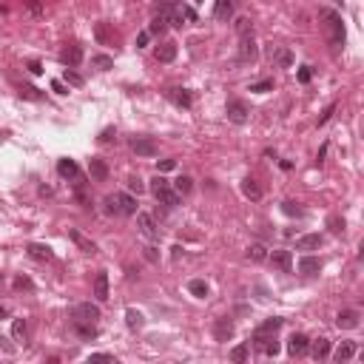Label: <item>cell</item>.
<instances>
[{"mask_svg": "<svg viewBox=\"0 0 364 364\" xmlns=\"http://www.w3.org/2000/svg\"><path fill=\"white\" fill-rule=\"evenodd\" d=\"M318 20H321V29H324V37H327L330 46H344V23H341L339 11L321 9L318 11Z\"/></svg>", "mask_w": 364, "mask_h": 364, "instance_id": "cell-1", "label": "cell"}, {"mask_svg": "<svg viewBox=\"0 0 364 364\" xmlns=\"http://www.w3.org/2000/svg\"><path fill=\"white\" fill-rule=\"evenodd\" d=\"M105 211L111 216H134L136 196H131V193H108L105 196Z\"/></svg>", "mask_w": 364, "mask_h": 364, "instance_id": "cell-2", "label": "cell"}, {"mask_svg": "<svg viewBox=\"0 0 364 364\" xmlns=\"http://www.w3.org/2000/svg\"><path fill=\"white\" fill-rule=\"evenodd\" d=\"M151 193L157 196V202H162L165 208H177L180 205V193L171 188V182L165 180V177H154V182H151Z\"/></svg>", "mask_w": 364, "mask_h": 364, "instance_id": "cell-3", "label": "cell"}, {"mask_svg": "<svg viewBox=\"0 0 364 364\" xmlns=\"http://www.w3.org/2000/svg\"><path fill=\"white\" fill-rule=\"evenodd\" d=\"M225 114H228V120H230V123L242 125L245 120H248L250 108H248V102H245V100H230V102H228V108H225Z\"/></svg>", "mask_w": 364, "mask_h": 364, "instance_id": "cell-4", "label": "cell"}, {"mask_svg": "<svg viewBox=\"0 0 364 364\" xmlns=\"http://www.w3.org/2000/svg\"><path fill=\"white\" fill-rule=\"evenodd\" d=\"M71 313H74V321H91V324H94V321L100 318V307L91 305V302H80V305H74Z\"/></svg>", "mask_w": 364, "mask_h": 364, "instance_id": "cell-5", "label": "cell"}, {"mask_svg": "<svg viewBox=\"0 0 364 364\" xmlns=\"http://www.w3.org/2000/svg\"><path fill=\"white\" fill-rule=\"evenodd\" d=\"M131 151H134L136 157H154L157 154V142L148 139V136H134L131 139Z\"/></svg>", "mask_w": 364, "mask_h": 364, "instance_id": "cell-6", "label": "cell"}, {"mask_svg": "<svg viewBox=\"0 0 364 364\" xmlns=\"http://www.w3.org/2000/svg\"><path fill=\"white\" fill-rule=\"evenodd\" d=\"M236 3H239V0H216L214 17H216L219 23H228L230 17H233V11H236Z\"/></svg>", "mask_w": 364, "mask_h": 364, "instance_id": "cell-7", "label": "cell"}, {"mask_svg": "<svg viewBox=\"0 0 364 364\" xmlns=\"http://www.w3.org/2000/svg\"><path fill=\"white\" fill-rule=\"evenodd\" d=\"M253 60H256L253 34H250V37H239V63H253Z\"/></svg>", "mask_w": 364, "mask_h": 364, "instance_id": "cell-8", "label": "cell"}, {"mask_svg": "<svg viewBox=\"0 0 364 364\" xmlns=\"http://www.w3.org/2000/svg\"><path fill=\"white\" fill-rule=\"evenodd\" d=\"M307 347H310V341H307L305 333H293L290 336V341H287V353L293 356V359H299V356H305Z\"/></svg>", "mask_w": 364, "mask_h": 364, "instance_id": "cell-9", "label": "cell"}, {"mask_svg": "<svg viewBox=\"0 0 364 364\" xmlns=\"http://www.w3.org/2000/svg\"><path fill=\"white\" fill-rule=\"evenodd\" d=\"M268 259H271L273 268H279L282 273H290V268H293V256H290V250H273Z\"/></svg>", "mask_w": 364, "mask_h": 364, "instance_id": "cell-10", "label": "cell"}, {"mask_svg": "<svg viewBox=\"0 0 364 364\" xmlns=\"http://www.w3.org/2000/svg\"><path fill=\"white\" fill-rule=\"evenodd\" d=\"M136 228H139V233L148 236V239H154L159 233V228H157V222H154L151 214H136Z\"/></svg>", "mask_w": 364, "mask_h": 364, "instance_id": "cell-11", "label": "cell"}, {"mask_svg": "<svg viewBox=\"0 0 364 364\" xmlns=\"http://www.w3.org/2000/svg\"><path fill=\"white\" fill-rule=\"evenodd\" d=\"M214 336H216V341H228L230 336H233V321H230L228 316L216 318L214 321Z\"/></svg>", "mask_w": 364, "mask_h": 364, "instance_id": "cell-12", "label": "cell"}, {"mask_svg": "<svg viewBox=\"0 0 364 364\" xmlns=\"http://www.w3.org/2000/svg\"><path fill=\"white\" fill-rule=\"evenodd\" d=\"M26 250H29V256H32L34 262H51V259H54L51 248H48V245H40V242H32Z\"/></svg>", "mask_w": 364, "mask_h": 364, "instance_id": "cell-13", "label": "cell"}, {"mask_svg": "<svg viewBox=\"0 0 364 364\" xmlns=\"http://www.w3.org/2000/svg\"><path fill=\"white\" fill-rule=\"evenodd\" d=\"M94 299H97V302H105V299H108V273L105 271H100L94 276Z\"/></svg>", "mask_w": 364, "mask_h": 364, "instance_id": "cell-14", "label": "cell"}, {"mask_svg": "<svg viewBox=\"0 0 364 364\" xmlns=\"http://www.w3.org/2000/svg\"><path fill=\"white\" fill-rule=\"evenodd\" d=\"M359 310H341L339 316H336V324H339L341 330H353V327H359Z\"/></svg>", "mask_w": 364, "mask_h": 364, "instance_id": "cell-15", "label": "cell"}, {"mask_svg": "<svg viewBox=\"0 0 364 364\" xmlns=\"http://www.w3.org/2000/svg\"><path fill=\"white\" fill-rule=\"evenodd\" d=\"M60 60H63L68 68L80 66V60H83V48H80V46H68V48H63V51H60Z\"/></svg>", "mask_w": 364, "mask_h": 364, "instance_id": "cell-16", "label": "cell"}, {"mask_svg": "<svg viewBox=\"0 0 364 364\" xmlns=\"http://www.w3.org/2000/svg\"><path fill=\"white\" fill-rule=\"evenodd\" d=\"M57 174H60V177H66V180H77L80 177V168H77V162H74V159H60V162H57Z\"/></svg>", "mask_w": 364, "mask_h": 364, "instance_id": "cell-17", "label": "cell"}, {"mask_svg": "<svg viewBox=\"0 0 364 364\" xmlns=\"http://www.w3.org/2000/svg\"><path fill=\"white\" fill-rule=\"evenodd\" d=\"M321 271V259L318 256H302L299 259V273H305V276H313V273Z\"/></svg>", "mask_w": 364, "mask_h": 364, "instance_id": "cell-18", "label": "cell"}, {"mask_svg": "<svg viewBox=\"0 0 364 364\" xmlns=\"http://www.w3.org/2000/svg\"><path fill=\"white\" fill-rule=\"evenodd\" d=\"M68 236H71V242H74V245H77V248L83 250V253H91V256H94V253H97V245H94V242H91L89 236H83V233H80V230H71V233H68Z\"/></svg>", "mask_w": 364, "mask_h": 364, "instance_id": "cell-19", "label": "cell"}, {"mask_svg": "<svg viewBox=\"0 0 364 364\" xmlns=\"http://www.w3.org/2000/svg\"><path fill=\"white\" fill-rule=\"evenodd\" d=\"M321 242L324 239L318 236V233H307V236L296 239V250H316V248H321Z\"/></svg>", "mask_w": 364, "mask_h": 364, "instance_id": "cell-20", "label": "cell"}, {"mask_svg": "<svg viewBox=\"0 0 364 364\" xmlns=\"http://www.w3.org/2000/svg\"><path fill=\"white\" fill-rule=\"evenodd\" d=\"M89 174H91V180L105 182V180H108V165H105L102 159H91V162H89Z\"/></svg>", "mask_w": 364, "mask_h": 364, "instance_id": "cell-21", "label": "cell"}, {"mask_svg": "<svg viewBox=\"0 0 364 364\" xmlns=\"http://www.w3.org/2000/svg\"><path fill=\"white\" fill-rule=\"evenodd\" d=\"M307 350L313 353V359H316V362H324V359L330 356V341H327V339L310 341V347H307Z\"/></svg>", "mask_w": 364, "mask_h": 364, "instance_id": "cell-22", "label": "cell"}, {"mask_svg": "<svg viewBox=\"0 0 364 364\" xmlns=\"http://www.w3.org/2000/svg\"><path fill=\"white\" fill-rule=\"evenodd\" d=\"M174 57H177V43L165 40V43L157 46V60H159V63H171Z\"/></svg>", "mask_w": 364, "mask_h": 364, "instance_id": "cell-23", "label": "cell"}, {"mask_svg": "<svg viewBox=\"0 0 364 364\" xmlns=\"http://www.w3.org/2000/svg\"><path fill=\"white\" fill-rule=\"evenodd\" d=\"M171 188L180 193V196H185V193H191V191H193V180L188 177V174H182V177H177V180L171 182Z\"/></svg>", "mask_w": 364, "mask_h": 364, "instance_id": "cell-24", "label": "cell"}, {"mask_svg": "<svg viewBox=\"0 0 364 364\" xmlns=\"http://www.w3.org/2000/svg\"><path fill=\"white\" fill-rule=\"evenodd\" d=\"M242 193H245V196H248V199H253V202H256V199H262V188H259V182L256 180H242Z\"/></svg>", "mask_w": 364, "mask_h": 364, "instance_id": "cell-25", "label": "cell"}, {"mask_svg": "<svg viewBox=\"0 0 364 364\" xmlns=\"http://www.w3.org/2000/svg\"><path fill=\"white\" fill-rule=\"evenodd\" d=\"M356 341H341L339 344V350H336V362H350L353 356H356Z\"/></svg>", "mask_w": 364, "mask_h": 364, "instance_id": "cell-26", "label": "cell"}, {"mask_svg": "<svg viewBox=\"0 0 364 364\" xmlns=\"http://www.w3.org/2000/svg\"><path fill=\"white\" fill-rule=\"evenodd\" d=\"M271 57L282 68H290V66H293V54H290V48H271Z\"/></svg>", "mask_w": 364, "mask_h": 364, "instance_id": "cell-27", "label": "cell"}, {"mask_svg": "<svg viewBox=\"0 0 364 364\" xmlns=\"http://www.w3.org/2000/svg\"><path fill=\"white\" fill-rule=\"evenodd\" d=\"M171 100L177 102V105H180V108H191V94H188V91L185 89H171V94H168Z\"/></svg>", "mask_w": 364, "mask_h": 364, "instance_id": "cell-28", "label": "cell"}, {"mask_svg": "<svg viewBox=\"0 0 364 364\" xmlns=\"http://www.w3.org/2000/svg\"><path fill=\"white\" fill-rule=\"evenodd\" d=\"M125 324H128L131 330H139L142 324H145V318H142V313H139V310L128 307V310H125Z\"/></svg>", "mask_w": 364, "mask_h": 364, "instance_id": "cell-29", "label": "cell"}, {"mask_svg": "<svg viewBox=\"0 0 364 364\" xmlns=\"http://www.w3.org/2000/svg\"><path fill=\"white\" fill-rule=\"evenodd\" d=\"M282 327V318H268V321H262L259 327H256V333H259V336H273V333H276V330Z\"/></svg>", "mask_w": 364, "mask_h": 364, "instance_id": "cell-30", "label": "cell"}, {"mask_svg": "<svg viewBox=\"0 0 364 364\" xmlns=\"http://www.w3.org/2000/svg\"><path fill=\"white\" fill-rule=\"evenodd\" d=\"M11 336H14V341H26V336H29V327H26V318H14L11 321Z\"/></svg>", "mask_w": 364, "mask_h": 364, "instance_id": "cell-31", "label": "cell"}, {"mask_svg": "<svg viewBox=\"0 0 364 364\" xmlns=\"http://www.w3.org/2000/svg\"><path fill=\"white\" fill-rule=\"evenodd\" d=\"M188 290H191L196 299H205V296H208V282H205V279H191V282H188Z\"/></svg>", "mask_w": 364, "mask_h": 364, "instance_id": "cell-32", "label": "cell"}, {"mask_svg": "<svg viewBox=\"0 0 364 364\" xmlns=\"http://www.w3.org/2000/svg\"><path fill=\"white\" fill-rule=\"evenodd\" d=\"M248 259L250 262H265V259H268V248L259 245V242H256V245H250V248H248Z\"/></svg>", "mask_w": 364, "mask_h": 364, "instance_id": "cell-33", "label": "cell"}, {"mask_svg": "<svg viewBox=\"0 0 364 364\" xmlns=\"http://www.w3.org/2000/svg\"><path fill=\"white\" fill-rule=\"evenodd\" d=\"M74 330H77L83 339H94V336H97V327H94L91 321H74Z\"/></svg>", "mask_w": 364, "mask_h": 364, "instance_id": "cell-34", "label": "cell"}, {"mask_svg": "<svg viewBox=\"0 0 364 364\" xmlns=\"http://www.w3.org/2000/svg\"><path fill=\"white\" fill-rule=\"evenodd\" d=\"M165 29H168V20H165L162 14H157V17L151 20V26H148V34H165Z\"/></svg>", "mask_w": 364, "mask_h": 364, "instance_id": "cell-35", "label": "cell"}, {"mask_svg": "<svg viewBox=\"0 0 364 364\" xmlns=\"http://www.w3.org/2000/svg\"><path fill=\"white\" fill-rule=\"evenodd\" d=\"M94 34H97V40H100V43H111V40H114V34H111V29H108V23H97Z\"/></svg>", "mask_w": 364, "mask_h": 364, "instance_id": "cell-36", "label": "cell"}, {"mask_svg": "<svg viewBox=\"0 0 364 364\" xmlns=\"http://www.w3.org/2000/svg\"><path fill=\"white\" fill-rule=\"evenodd\" d=\"M236 34L239 37H250V34H253V23H250L248 17H239L236 20Z\"/></svg>", "mask_w": 364, "mask_h": 364, "instance_id": "cell-37", "label": "cell"}, {"mask_svg": "<svg viewBox=\"0 0 364 364\" xmlns=\"http://www.w3.org/2000/svg\"><path fill=\"white\" fill-rule=\"evenodd\" d=\"M91 63L100 68V71H108V68L114 66V60H111L108 54H94V57H91Z\"/></svg>", "mask_w": 364, "mask_h": 364, "instance_id": "cell-38", "label": "cell"}, {"mask_svg": "<svg viewBox=\"0 0 364 364\" xmlns=\"http://www.w3.org/2000/svg\"><path fill=\"white\" fill-rule=\"evenodd\" d=\"M282 211L287 216H296V219H302V216H305V211H302V208H299V205L293 202V199H287V202H282Z\"/></svg>", "mask_w": 364, "mask_h": 364, "instance_id": "cell-39", "label": "cell"}, {"mask_svg": "<svg viewBox=\"0 0 364 364\" xmlns=\"http://www.w3.org/2000/svg\"><path fill=\"white\" fill-rule=\"evenodd\" d=\"M20 97H26V100H43V94L34 86H20Z\"/></svg>", "mask_w": 364, "mask_h": 364, "instance_id": "cell-40", "label": "cell"}, {"mask_svg": "<svg viewBox=\"0 0 364 364\" xmlns=\"http://www.w3.org/2000/svg\"><path fill=\"white\" fill-rule=\"evenodd\" d=\"M230 359H233V362H245V359H248V344H236V347L230 350Z\"/></svg>", "mask_w": 364, "mask_h": 364, "instance_id": "cell-41", "label": "cell"}, {"mask_svg": "<svg viewBox=\"0 0 364 364\" xmlns=\"http://www.w3.org/2000/svg\"><path fill=\"white\" fill-rule=\"evenodd\" d=\"M327 228L333 230V233H344V219H341V216H330Z\"/></svg>", "mask_w": 364, "mask_h": 364, "instance_id": "cell-42", "label": "cell"}, {"mask_svg": "<svg viewBox=\"0 0 364 364\" xmlns=\"http://www.w3.org/2000/svg\"><path fill=\"white\" fill-rule=\"evenodd\" d=\"M63 80H66L68 86H83V77H80L74 68H66V74H63Z\"/></svg>", "mask_w": 364, "mask_h": 364, "instance_id": "cell-43", "label": "cell"}, {"mask_svg": "<svg viewBox=\"0 0 364 364\" xmlns=\"http://www.w3.org/2000/svg\"><path fill=\"white\" fill-rule=\"evenodd\" d=\"M250 91H256V94H265V91H273V80H259V83H253Z\"/></svg>", "mask_w": 364, "mask_h": 364, "instance_id": "cell-44", "label": "cell"}, {"mask_svg": "<svg viewBox=\"0 0 364 364\" xmlns=\"http://www.w3.org/2000/svg\"><path fill=\"white\" fill-rule=\"evenodd\" d=\"M32 287H34V282L29 276H17L14 279V290H32Z\"/></svg>", "mask_w": 364, "mask_h": 364, "instance_id": "cell-45", "label": "cell"}, {"mask_svg": "<svg viewBox=\"0 0 364 364\" xmlns=\"http://www.w3.org/2000/svg\"><path fill=\"white\" fill-rule=\"evenodd\" d=\"M128 191H131V193H142V191H145L142 180H139V177H131V180H128Z\"/></svg>", "mask_w": 364, "mask_h": 364, "instance_id": "cell-46", "label": "cell"}, {"mask_svg": "<svg viewBox=\"0 0 364 364\" xmlns=\"http://www.w3.org/2000/svg\"><path fill=\"white\" fill-rule=\"evenodd\" d=\"M262 350L268 353V356H276V353H279V341H276V339H268L265 344H262Z\"/></svg>", "mask_w": 364, "mask_h": 364, "instance_id": "cell-47", "label": "cell"}, {"mask_svg": "<svg viewBox=\"0 0 364 364\" xmlns=\"http://www.w3.org/2000/svg\"><path fill=\"white\" fill-rule=\"evenodd\" d=\"M26 9L40 17V14H43V3H40V0H26Z\"/></svg>", "mask_w": 364, "mask_h": 364, "instance_id": "cell-48", "label": "cell"}, {"mask_svg": "<svg viewBox=\"0 0 364 364\" xmlns=\"http://www.w3.org/2000/svg\"><path fill=\"white\" fill-rule=\"evenodd\" d=\"M310 77H313V68H310V66L299 68V83H310Z\"/></svg>", "mask_w": 364, "mask_h": 364, "instance_id": "cell-49", "label": "cell"}, {"mask_svg": "<svg viewBox=\"0 0 364 364\" xmlns=\"http://www.w3.org/2000/svg\"><path fill=\"white\" fill-rule=\"evenodd\" d=\"M333 111H336V102H330L327 108H324V114H321V117H318V125H324L330 120V117H333Z\"/></svg>", "mask_w": 364, "mask_h": 364, "instance_id": "cell-50", "label": "cell"}, {"mask_svg": "<svg viewBox=\"0 0 364 364\" xmlns=\"http://www.w3.org/2000/svg\"><path fill=\"white\" fill-rule=\"evenodd\" d=\"M114 136H117V131H114V128H105V131H102V134H100V142H102V145H105V142H111Z\"/></svg>", "mask_w": 364, "mask_h": 364, "instance_id": "cell-51", "label": "cell"}, {"mask_svg": "<svg viewBox=\"0 0 364 364\" xmlns=\"http://www.w3.org/2000/svg\"><path fill=\"white\" fill-rule=\"evenodd\" d=\"M177 168V159H162V162H159V174H162V171H174Z\"/></svg>", "mask_w": 364, "mask_h": 364, "instance_id": "cell-52", "label": "cell"}, {"mask_svg": "<svg viewBox=\"0 0 364 364\" xmlns=\"http://www.w3.org/2000/svg\"><path fill=\"white\" fill-rule=\"evenodd\" d=\"M91 359H94V362H111L114 356L111 353H91Z\"/></svg>", "mask_w": 364, "mask_h": 364, "instance_id": "cell-53", "label": "cell"}, {"mask_svg": "<svg viewBox=\"0 0 364 364\" xmlns=\"http://www.w3.org/2000/svg\"><path fill=\"white\" fill-rule=\"evenodd\" d=\"M142 250H145V259L148 262H157L159 259V256H157V248H151V245H148V248H142Z\"/></svg>", "mask_w": 364, "mask_h": 364, "instance_id": "cell-54", "label": "cell"}, {"mask_svg": "<svg viewBox=\"0 0 364 364\" xmlns=\"http://www.w3.org/2000/svg\"><path fill=\"white\" fill-rule=\"evenodd\" d=\"M148 40H151V34H148V32H142L139 37H136V48H142V46H148Z\"/></svg>", "mask_w": 364, "mask_h": 364, "instance_id": "cell-55", "label": "cell"}, {"mask_svg": "<svg viewBox=\"0 0 364 364\" xmlns=\"http://www.w3.org/2000/svg\"><path fill=\"white\" fill-rule=\"evenodd\" d=\"M29 71H32V74H43V66H40L37 60H32V63H29Z\"/></svg>", "mask_w": 364, "mask_h": 364, "instance_id": "cell-56", "label": "cell"}, {"mask_svg": "<svg viewBox=\"0 0 364 364\" xmlns=\"http://www.w3.org/2000/svg\"><path fill=\"white\" fill-rule=\"evenodd\" d=\"M51 89H54L57 94H68V91H66V86H63V83H60V80H54V83H51Z\"/></svg>", "mask_w": 364, "mask_h": 364, "instance_id": "cell-57", "label": "cell"}, {"mask_svg": "<svg viewBox=\"0 0 364 364\" xmlns=\"http://www.w3.org/2000/svg\"><path fill=\"white\" fill-rule=\"evenodd\" d=\"M6 313H9V307H3V305H0V316H6Z\"/></svg>", "mask_w": 364, "mask_h": 364, "instance_id": "cell-58", "label": "cell"}, {"mask_svg": "<svg viewBox=\"0 0 364 364\" xmlns=\"http://www.w3.org/2000/svg\"><path fill=\"white\" fill-rule=\"evenodd\" d=\"M196 3H205V0H196Z\"/></svg>", "mask_w": 364, "mask_h": 364, "instance_id": "cell-59", "label": "cell"}]
</instances>
